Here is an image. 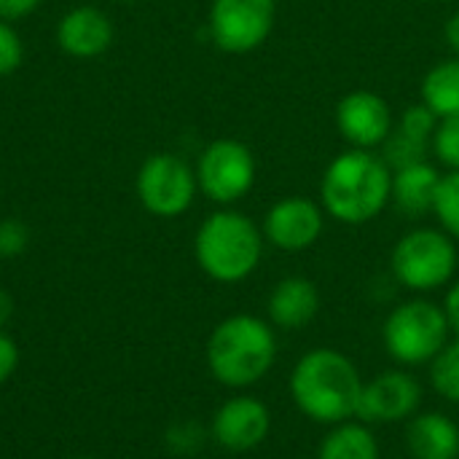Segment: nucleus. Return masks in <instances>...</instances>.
I'll list each match as a JSON object with an SVG mask.
<instances>
[{"instance_id":"obj_1","label":"nucleus","mask_w":459,"mask_h":459,"mask_svg":"<svg viewBox=\"0 0 459 459\" xmlns=\"http://www.w3.org/2000/svg\"><path fill=\"white\" fill-rule=\"evenodd\" d=\"M393 202V169L377 151L350 148L333 156L320 180L325 215L344 226L377 221Z\"/></svg>"},{"instance_id":"obj_2","label":"nucleus","mask_w":459,"mask_h":459,"mask_svg":"<svg viewBox=\"0 0 459 459\" xmlns=\"http://www.w3.org/2000/svg\"><path fill=\"white\" fill-rule=\"evenodd\" d=\"M363 377L352 358L333 347L304 352L290 371V398L296 409L325 428L358 417Z\"/></svg>"},{"instance_id":"obj_3","label":"nucleus","mask_w":459,"mask_h":459,"mask_svg":"<svg viewBox=\"0 0 459 459\" xmlns=\"http://www.w3.org/2000/svg\"><path fill=\"white\" fill-rule=\"evenodd\" d=\"M274 325L255 315H231L221 320L207 339V368L223 387L247 390L258 385L277 363Z\"/></svg>"},{"instance_id":"obj_4","label":"nucleus","mask_w":459,"mask_h":459,"mask_svg":"<svg viewBox=\"0 0 459 459\" xmlns=\"http://www.w3.org/2000/svg\"><path fill=\"white\" fill-rule=\"evenodd\" d=\"M264 245V231L253 218L223 207L207 215L196 229L194 258L210 280L237 285L261 266Z\"/></svg>"},{"instance_id":"obj_5","label":"nucleus","mask_w":459,"mask_h":459,"mask_svg":"<svg viewBox=\"0 0 459 459\" xmlns=\"http://www.w3.org/2000/svg\"><path fill=\"white\" fill-rule=\"evenodd\" d=\"M382 342L393 363L401 368H420L430 366L452 342V328L441 304L414 296L387 315L382 325Z\"/></svg>"},{"instance_id":"obj_6","label":"nucleus","mask_w":459,"mask_h":459,"mask_svg":"<svg viewBox=\"0 0 459 459\" xmlns=\"http://www.w3.org/2000/svg\"><path fill=\"white\" fill-rule=\"evenodd\" d=\"M457 266V239L433 226L406 231L390 253V272L395 282L417 296L452 285Z\"/></svg>"},{"instance_id":"obj_7","label":"nucleus","mask_w":459,"mask_h":459,"mask_svg":"<svg viewBox=\"0 0 459 459\" xmlns=\"http://www.w3.org/2000/svg\"><path fill=\"white\" fill-rule=\"evenodd\" d=\"M194 169H196L199 194H204L210 202L221 207L245 199L258 178V164L250 145L234 137H218L207 143Z\"/></svg>"},{"instance_id":"obj_8","label":"nucleus","mask_w":459,"mask_h":459,"mask_svg":"<svg viewBox=\"0 0 459 459\" xmlns=\"http://www.w3.org/2000/svg\"><path fill=\"white\" fill-rule=\"evenodd\" d=\"M134 191L145 212L167 221L180 218L199 194L196 169L175 153H153L140 164Z\"/></svg>"},{"instance_id":"obj_9","label":"nucleus","mask_w":459,"mask_h":459,"mask_svg":"<svg viewBox=\"0 0 459 459\" xmlns=\"http://www.w3.org/2000/svg\"><path fill=\"white\" fill-rule=\"evenodd\" d=\"M277 22V0H212L207 30L210 40L226 54L261 48Z\"/></svg>"},{"instance_id":"obj_10","label":"nucleus","mask_w":459,"mask_h":459,"mask_svg":"<svg viewBox=\"0 0 459 459\" xmlns=\"http://www.w3.org/2000/svg\"><path fill=\"white\" fill-rule=\"evenodd\" d=\"M425 390L409 368H390L363 382L358 417L366 425H395L409 422L422 409Z\"/></svg>"},{"instance_id":"obj_11","label":"nucleus","mask_w":459,"mask_h":459,"mask_svg":"<svg viewBox=\"0 0 459 459\" xmlns=\"http://www.w3.org/2000/svg\"><path fill=\"white\" fill-rule=\"evenodd\" d=\"M325 210L309 196L277 199L261 223L264 239L282 253H304L317 245L325 231Z\"/></svg>"},{"instance_id":"obj_12","label":"nucleus","mask_w":459,"mask_h":459,"mask_svg":"<svg viewBox=\"0 0 459 459\" xmlns=\"http://www.w3.org/2000/svg\"><path fill=\"white\" fill-rule=\"evenodd\" d=\"M336 129L350 148L377 151L395 129L390 102L371 89H352L336 105Z\"/></svg>"},{"instance_id":"obj_13","label":"nucleus","mask_w":459,"mask_h":459,"mask_svg":"<svg viewBox=\"0 0 459 459\" xmlns=\"http://www.w3.org/2000/svg\"><path fill=\"white\" fill-rule=\"evenodd\" d=\"M210 433L226 452H253L272 433V411L255 395H234L215 411Z\"/></svg>"},{"instance_id":"obj_14","label":"nucleus","mask_w":459,"mask_h":459,"mask_svg":"<svg viewBox=\"0 0 459 459\" xmlns=\"http://www.w3.org/2000/svg\"><path fill=\"white\" fill-rule=\"evenodd\" d=\"M56 46L75 59H94L113 46V22L97 5H75L56 22Z\"/></svg>"},{"instance_id":"obj_15","label":"nucleus","mask_w":459,"mask_h":459,"mask_svg":"<svg viewBox=\"0 0 459 459\" xmlns=\"http://www.w3.org/2000/svg\"><path fill=\"white\" fill-rule=\"evenodd\" d=\"M320 312V290L307 277H282L269 299H266V315L269 323L280 331H301L307 328Z\"/></svg>"},{"instance_id":"obj_16","label":"nucleus","mask_w":459,"mask_h":459,"mask_svg":"<svg viewBox=\"0 0 459 459\" xmlns=\"http://www.w3.org/2000/svg\"><path fill=\"white\" fill-rule=\"evenodd\" d=\"M411 459H459V425L444 411H420L406 422Z\"/></svg>"},{"instance_id":"obj_17","label":"nucleus","mask_w":459,"mask_h":459,"mask_svg":"<svg viewBox=\"0 0 459 459\" xmlns=\"http://www.w3.org/2000/svg\"><path fill=\"white\" fill-rule=\"evenodd\" d=\"M441 172L428 161H417L393 172V207L406 218H425L433 215V202L438 191Z\"/></svg>"},{"instance_id":"obj_18","label":"nucleus","mask_w":459,"mask_h":459,"mask_svg":"<svg viewBox=\"0 0 459 459\" xmlns=\"http://www.w3.org/2000/svg\"><path fill=\"white\" fill-rule=\"evenodd\" d=\"M379 441L371 425L360 420H347L342 425L328 428L320 441L317 459H379Z\"/></svg>"},{"instance_id":"obj_19","label":"nucleus","mask_w":459,"mask_h":459,"mask_svg":"<svg viewBox=\"0 0 459 459\" xmlns=\"http://www.w3.org/2000/svg\"><path fill=\"white\" fill-rule=\"evenodd\" d=\"M422 102L438 116H457L459 113V56L441 59L428 70L422 78Z\"/></svg>"},{"instance_id":"obj_20","label":"nucleus","mask_w":459,"mask_h":459,"mask_svg":"<svg viewBox=\"0 0 459 459\" xmlns=\"http://www.w3.org/2000/svg\"><path fill=\"white\" fill-rule=\"evenodd\" d=\"M430 387L446 403L459 406V339L449 342L430 363Z\"/></svg>"},{"instance_id":"obj_21","label":"nucleus","mask_w":459,"mask_h":459,"mask_svg":"<svg viewBox=\"0 0 459 459\" xmlns=\"http://www.w3.org/2000/svg\"><path fill=\"white\" fill-rule=\"evenodd\" d=\"M433 215L438 218V229H444L452 239L459 242V169L441 172Z\"/></svg>"},{"instance_id":"obj_22","label":"nucleus","mask_w":459,"mask_h":459,"mask_svg":"<svg viewBox=\"0 0 459 459\" xmlns=\"http://www.w3.org/2000/svg\"><path fill=\"white\" fill-rule=\"evenodd\" d=\"M436 126H438V116L425 105V102H417V105H409L398 118H395V132H401L403 137L414 140V143H422V145H433V134H436Z\"/></svg>"},{"instance_id":"obj_23","label":"nucleus","mask_w":459,"mask_h":459,"mask_svg":"<svg viewBox=\"0 0 459 459\" xmlns=\"http://www.w3.org/2000/svg\"><path fill=\"white\" fill-rule=\"evenodd\" d=\"M430 156L444 167V169H459V113L438 118Z\"/></svg>"},{"instance_id":"obj_24","label":"nucleus","mask_w":459,"mask_h":459,"mask_svg":"<svg viewBox=\"0 0 459 459\" xmlns=\"http://www.w3.org/2000/svg\"><path fill=\"white\" fill-rule=\"evenodd\" d=\"M207 441V433L202 425L186 420V422H178L167 430V449L175 452V455H196Z\"/></svg>"},{"instance_id":"obj_25","label":"nucleus","mask_w":459,"mask_h":459,"mask_svg":"<svg viewBox=\"0 0 459 459\" xmlns=\"http://www.w3.org/2000/svg\"><path fill=\"white\" fill-rule=\"evenodd\" d=\"M24 62V43L22 35L11 22L0 19V78L16 73Z\"/></svg>"},{"instance_id":"obj_26","label":"nucleus","mask_w":459,"mask_h":459,"mask_svg":"<svg viewBox=\"0 0 459 459\" xmlns=\"http://www.w3.org/2000/svg\"><path fill=\"white\" fill-rule=\"evenodd\" d=\"M27 245H30L27 226L16 218H3L0 221V258H16L27 250Z\"/></svg>"},{"instance_id":"obj_27","label":"nucleus","mask_w":459,"mask_h":459,"mask_svg":"<svg viewBox=\"0 0 459 459\" xmlns=\"http://www.w3.org/2000/svg\"><path fill=\"white\" fill-rule=\"evenodd\" d=\"M16 366H19V347L11 336L0 331V385L13 377Z\"/></svg>"},{"instance_id":"obj_28","label":"nucleus","mask_w":459,"mask_h":459,"mask_svg":"<svg viewBox=\"0 0 459 459\" xmlns=\"http://www.w3.org/2000/svg\"><path fill=\"white\" fill-rule=\"evenodd\" d=\"M43 0H0V19L3 22H19L27 19L30 13H35L40 8Z\"/></svg>"},{"instance_id":"obj_29","label":"nucleus","mask_w":459,"mask_h":459,"mask_svg":"<svg viewBox=\"0 0 459 459\" xmlns=\"http://www.w3.org/2000/svg\"><path fill=\"white\" fill-rule=\"evenodd\" d=\"M444 312H446V320H449V328L452 333L459 339V282H452L449 290H446V299H444Z\"/></svg>"},{"instance_id":"obj_30","label":"nucleus","mask_w":459,"mask_h":459,"mask_svg":"<svg viewBox=\"0 0 459 459\" xmlns=\"http://www.w3.org/2000/svg\"><path fill=\"white\" fill-rule=\"evenodd\" d=\"M444 35H446V43H449L452 54L459 56V11L449 16V22H446V27H444Z\"/></svg>"},{"instance_id":"obj_31","label":"nucleus","mask_w":459,"mask_h":459,"mask_svg":"<svg viewBox=\"0 0 459 459\" xmlns=\"http://www.w3.org/2000/svg\"><path fill=\"white\" fill-rule=\"evenodd\" d=\"M11 312H13V301H11V296L0 288V331H3V325L11 320Z\"/></svg>"},{"instance_id":"obj_32","label":"nucleus","mask_w":459,"mask_h":459,"mask_svg":"<svg viewBox=\"0 0 459 459\" xmlns=\"http://www.w3.org/2000/svg\"><path fill=\"white\" fill-rule=\"evenodd\" d=\"M118 3H140V0H118Z\"/></svg>"},{"instance_id":"obj_33","label":"nucleus","mask_w":459,"mask_h":459,"mask_svg":"<svg viewBox=\"0 0 459 459\" xmlns=\"http://www.w3.org/2000/svg\"><path fill=\"white\" fill-rule=\"evenodd\" d=\"M78 459H91V457H78Z\"/></svg>"}]
</instances>
